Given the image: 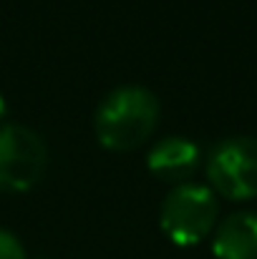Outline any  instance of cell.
<instances>
[{"label": "cell", "mask_w": 257, "mask_h": 259, "mask_svg": "<svg viewBox=\"0 0 257 259\" xmlns=\"http://www.w3.org/2000/svg\"><path fill=\"white\" fill-rule=\"evenodd\" d=\"M0 259H25L23 242L5 227H0Z\"/></svg>", "instance_id": "7"}, {"label": "cell", "mask_w": 257, "mask_h": 259, "mask_svg": "<svg viewBox=\"0 0 257 259\" xmlns=\"http://www.w3.org/2000/svg\"><path fill=\"white\" fill-rule=\"evenodd\" d=\"M212 252L217 259H257V211L240 209L217 222Z\"/></svg>", "instance_id": "5"}, {"label": "cell", "mask_w": 257, "mask_h": 259, "mask_svg": "<svg viewBox=\"0 0 257 259\" xmlns=\"http://www.w3.org/2000/svg\"><path fill=\"white\" fill-rule=\"evenodd\" d=\"M207 181L217 196L247 201L257 196V136L217 141L204 161Z\"/></svg>", "instance_id": "3"}, {"label": "cell", "mask_w": 257, "mask_h": 259, "mask_svg": "<svg viewBox=\"0 0 257 259\" xmlns=\"http://www.w3.org/2000/svg\"><path fill=\"white\" fill-rule=\"evenodd\" d=\"M219 199L209 184L181 181L171 189L159 209V227L179 247H194L214 232Z\"/></svg>", "instance_id": "2"}, {"label": "cell", "mask_w": 257, "mask_h": 259, "mask_svg": "<svg viewBox=\"0 0 257 259\" xmlns=\"http://www.w3.org/2000/svg\"><path fill=\"white\" fill-rule=\"evenodd\" d=\"M199 159H202L199 146L192 139H187V136H164L149 149L146 166L159 179L181 184V181H187V176H192L197 171Z\"/></svg>", "instance_id": "6"}, {"label": "cell", "mask_w": 257, "mask_h": 259, "mask_svg": "<svg viewBox=\"0 0 257 259\" xmlns=\"http://www.w3.org/2000/svg\"><path fill=\"white\" fill-rule=\"evenodd\" d=\"M48 151L38 131L25 123H0V189L28 191L46 171Z\"/></svg>", "instance_id": "4"}, {"label": "cell", "mask_w": 257, "mask_h": 259, "mask_svg": "<svg viewBox=\"0 0 257 259\" xmlns=\"http://www.w3.org/2000/svg\"><path fill=\"white\" fill-rule=\"evenodd\" d=\"M159 121V98L144 86L126 83L108 91L93 116L96 139L111 151L136 149Z\"/></svg>", "instance_id": "1"}]
</instances>
